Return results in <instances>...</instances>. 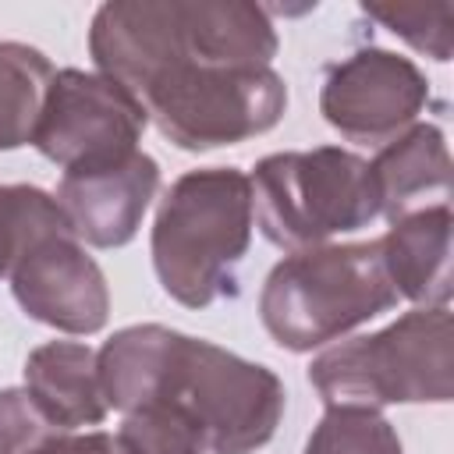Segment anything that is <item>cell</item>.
Masks as SVG:
<instances>
[{"label": "cell", "instance_id": "1", "mask_svg": "<svg viewBox=\"0 0 454 454\" xmlns=\"http://www.w3.org/2000/svg\"><path fill=\"white\" fill-rule=\"evenodd\" d=\"M96 362L106 408L131 411L145 401H170L202 426L209 454L259 450L284 415L277 372L160 323L117 330Z\"/></svg>", "mask_w": 454, "mask_h": 454}, {"label": "cell", "instance_id": "2", "mask_svg": "<svg viewBox=\"0 0 454 454\" xmlns=\"http://www.w3.org/2000/svg\"><path fill=\"white\" fill-rule=\"evenodd\" d=\"M270 11L245 0H114L89 28V53L135 103L170 64L270 67L277 57Z\"/></svg>", "mask_w": 454, "mask_h": 454}, {"label": "cell", "instance_id": "3", "mask_svg": "<svg viewBox=\"0 0 454 454\" xmlns=\"http://www.w3.org/2000/svg\"><path fill=\"white\" fill-rule=\"evenodd\" d=\"M252 220V184L238 167L181 174L153 223V266L163 291L188 309L234 294Z\"/></svg>", "mask_w": 454, "mask_h": 454}, {"label": "cell", "instance_id": "4", "mask_svg": "<svg viewBox=\"0 0 454 454\" xmlns=\"http://www.w3.org/2000/svg\"><path fill=\"white\" fill-rule=\"evenodd\" d=\"M397 305L376 241L316 245L280 259L259 294L266 333L287 351L323 348Z\"/></svg>", "mask_w": 454, "mask_h": 454}, {"label": "cell", "instance_id": "5", "mask_svg": "<svg viewBox=\"0 0 454 454\" xmlns=\"http://www.w3.org/2000/svg\"><path fill=\"white\" fill-rule=\"evenodd\" d=\"M450 312L411 309L390 326L330 344L312 358L309 380L326 408L443 404L454 394Z\"/></svg>", "mask_w": 454, "mask_h": 454}, {"label": "cell", "instance_id": "6", "mask_svg": "<svg viewBox=\"0 0 454 454\" xmlns=\"http://www.w3.org/2000/svg\"><path fill=\"white\" fill-rule=\"evenodd\" d=\"M252 216L262 234L287 252L326 245L380 216L372 170L362 156L340 145L305 153H273L255 163Z\"/></svg>", "mask_w": 454, "mask_h": 454}, {"label": "cell", "instance_id": "7", "mask_svg": "<svg viewBox=\"0 0 454 454\" xmlns=\"http://www.w3.org/2000/svg\"><path fill=\"white\" fill-rule=\"evenodd\" d=\"M138 106L177 149L206 153L270 131L287 106V85L273 67L170 64L160 71Z\"/></svg>", "mask_w": 454, "mask_h": 454}, {"label": "cell", "instance_id": "8", "mask_svg": "<svg viewBox=\"0 0 454 454\" xmlns=\"http://www.w3.org/2000/svg\"><path fill=\"white\" fill-rule=\"evenodd\" d=\"M145 110L106 74L64 67L53 71L32 145L57 167L85 170L138 153Z\"/></svg>", "mask_w": 454, "mask_h": 454}, {"label": "cell", "instance_id": "9", "mask_svg": "<svg viewBox=\"0 0 454 454\" xmlns=\"http://www.w3.org/2000/svg\"><path fill=\"white\" fill-rule=\"evenodd\" d=\"M426 99L429 82L408 57L365 46L326 71L319 110L348 142L383 145L415 124Z\"/></svg>", "mask_w": 454, "mask_h": 454}, {"label": "cell", "instance_id": "10", "mask_svg": "<svg viewBox=\"0 0 454 454\" xmlns=\"http://www.w3.org/2000/svg\"><path fill=\"white\" fill-rule=\"evenodd\" d=\"M7 277L21 312L53 330L96 333L106 326V277L71 231H50L25 245Z\"/></svg>", "mask_w": 454, "mask_h": 454}, {"label": "cell", "instance_id": "11", "mask_svg": "<svg viewBox=\"0 0 454 454\" xmlns=\"http://www.w3.org/2000/svg\"><path fill=\"white\" fill-rule=\"evenodd\" d=\"M156 188L160 167L138 149L114 163L67 170L53 199L78 241L96 248H121L138 234Z\"/></svg>", "mask_w": 454, "mask_h": 454}, {"label": "cell", "instance_id": "12", "mask_svg": "<svg viewBox=\"0 0 454 454\" xmlns=\"http://www.w3.org/2000/svg\"><path fill=\"white\" fill-rule=\"evenodd\" d=\"M369 170L380 213L390 223L433 206H450V153L436 124H411L383 142Z\"/></svg>", "mask_w": 454, "mask_h": 454}, {"label": "cell", "instance_id": "13", "mask_svg": "<svg viewBox=\"0 0 454 454\" xmlns=\"http://www.w3.org/2000/svg\"><path fill=\"white\" fill-rule=\"evenodd\" d=\"M383 270L397 298L419 309H447L450 301V206H433L394 220L376 241Z\"/></svg>", "mask_w": 454, "mask_h": 454}, {"label": "cell", "instance_id": "14", "mask_svg": "<svg viewBox=\"0 0 454 454\" xmlns=\"http://www.w3.org/2000/svg\"><path fill=\"white\" fill-rule=\"evenodd\" d=\"M25 390L39 404V411L64 433L99 426L110 411L99 387L96 351L78 340L39 344L25 358Z\"/></svg>", "mask_w": 454, "mask_h": 454}, {"label": "cell", "instance_id": "15", "mask_svg": "<svg viewBox=\"0 0 454 454\" xmlns=\"http://www.w3.org/2000/svg\"><path fill=\"white\" fill-rule=\"evenodd\" d=\"M50 60L25 43H0V149L32 142L50 89Z\"/></svg>", "mask_w": 454, "mask_h": 454}, {"label": "cell", "instance_id": "16", "mask_svg": "<svg viewBox=\"0 0 454 454\" xmlns=\"http://www.w3.org/2000/svg\"><path fill=\"white\" fill-rule=\"evenodd\" d=\"M121 415L114 436L121 454H209L202 426L170 401H145Z\"/></svg>", "mask_w": 454, "mask_h": 454}, {"label": "cell", "instance_id": "17", "mask_svg": "<svg viewBox=\"0 0 454 454\" xmlns=\"http://www.w3.org/2000/svg\"><path fill=\"white\" fill-rule=\"evenodd\" d=\"M50 231H71L57 199L32 184H0V277L35 238Z\"/></svg>", "mask_w": 454, "mask_h": 454}, {"label": "cell", "instance_id": "18", "mask_svg": "<svg viewBox=\"0 0 454 454\" xmlns=\"http://www.w3.org/2000/svg\"><path fill=\"white\" fill-rule=\"evenodd\" d=\"M305 454H404L394 426L369 408H326Z\"/></svg>", "mask_w": 454, "mask_h": 454}, {"label": "cell", "instance_id": "19", "mask_svg": "<svg viewBox=\"0 0 454 454\" xmlns=\"http://www.w3.org/2000/svg\"><path fill=\"white\" fill-rule=\"evenodd\" d=\"M372 21L387 25L394 35H401L411 50L433 57V60H450L454 50V4H397V7H383V4H365L362 7Z\"/></svg>", "mask_w": 454, "mask_h": 454}, {"label": "cell", "instance_id": "20", "mask_svg": "<svg viewBox=\"0 0 454 454\" xmlns=\"http://www.w3.org/2000/svg\"><path fill=\"white\" fill-rule=\"evenodd\" d=\"M57 433L64 429H57L39 411V404L28 397L25 387L0 390V454H32Z\"/></svg>", "mask_w": 454, "mask_h": 454}, {"label": "cell", "instance_id": "21", "mask_svg": "<svg viewBox=\"0 0 454 454\" xmlns=\"http://www.w3.org/2000/svg\"><path fill=\"white\" fill-rule=\"evenodd\" d=\"M32 454H121L110 433H57Z\"/></svg>", "mask_w": 454, "mask_h": 454}]
</instances>
